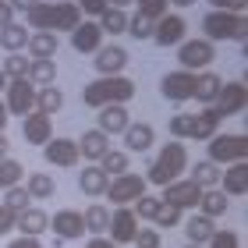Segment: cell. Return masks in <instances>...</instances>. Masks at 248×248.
<instances>
[{
	"instance_id": "obj_1",
	"label": "cell",
	"mask_w": 248,
	"mask_h": 248,
	"mask_svg": "<svg viewBox=\"0 0 248 248\" xmlns=\"http://www.w3.org/2000/svg\"><path fill=\"white\" fill-rule=\"evenodd\" d=\"M188 170V153H185V145L181 142H167L160 156L149 163V170H145V185H156V188H167V185H174V181H181V174Z\"/></svg>"
},
{
	"instance_id": "obj_2",
	"label": "cell",
	"mask_w": 248,
	"mask_h": 248,
	"mask_svg": "<svg viewBox=\"0 0 248 248\" xmlns=\"http://www.w3.org/2000/svg\"><path fill=\"white\" fill-rule=\"evenodd\" d=\"M135 96V82L124 75H110V78H96V82H89L82 89V103L93 107V110H103L110 103H128V99Z\"/></svg>"
},
{
	"instance_id": "obj_3",
	"label": "cell",
	"mask_w": 248,
	"mask_h": 248,
	"mask_svg": "<svg viewBox=\"0 0 248 248\" xmlns=\"http://www.w3.org/2000/svg\"><path fill=\"white\" fill-rule=\"evenodd\" d=\"M202 32H206L202 39H209V43H227V39L245 43L248 21H245V15H231V11H209L202 18Z\"/></svg>"
},
{
	"instance_id": "obj_4",
	"label": "cell",
	"mask_w": 248,
	"mask_h": 248,
	"mask_svg": "<svg viewBox=\"0 0 248 248\" xmlns=\"http://www.w3.org/2000/svg\"><path fill=\"white\" fill-rule=\"evenodd\" d=\"M245 156H248V139L245 135H213L209 139V163H245Z\"/></svg>"
},
{
	"instance_id": "obj_5",
	"label": "cell",
	"mask_w": 248,
	"mask_h": 248,
	"mask_svg": "<svg viewBox=\"0 0 248 248\" xmlns=\"http://www.w3.org/2000/svg\"><path fill=\"white\" fill-rule=\"evenodd\" d=\"M142 195H145V177L131 174V170L110 177V185H107V199L114 202V206H135Z\"/></svg>"
},
{
	"instance_id": "obj_6",
	"label": "cell",
	"mask_w": 248,
	"mask_h": 248,
	"mask_svg": "<svg viewBox=\"0 0 248 248\" xmlns=\"http://www.w3.org/2000/svg\"><path fill=\"white\" fill-rule=\"evenodd\" d=\"M177 61H181V71H206V67L217 61V46L209 39H185L177 46Z\"/></svg>"
},
{
	"instance_id": "obj_7",
	"label": "cell",
	"mask_w": 248,
	"mask_h": 248,
	"mask_svg": "<svg viewBox=\"0 0 248 248\" xmlns=\"http://www.w3.org/2000/svg\"><path fill=\"white\" fill-rule=\"evenodd\" d=\"M4 107H7V114H15V117H25L36 110V85L29 82V78H15V82H7L4 89Z\"/></svg>"
},
{
	"instance_id": "obj_8",
	"label": "cell",
	"mask_w": 248,
	"mask_h": 248,
	"mask_svg": "<svg viewBox=\"0 0 248 248\" xmlns=\"http://www.w3.org/2000/svg\"><path fill=\"white\" fill-rule=\"evenodd\" d=\"M135 234H139V217H135L131 206H117L114 213H110V227H107V238L114 241L117 248L135 241Z\"/></svg>"
},
{
	"instance_id": "obj_9",
	"label": "cell",
	"mask_w": 248,
	"mask_h": 248,
	"mask_svg": "<svg viewBox=\"0 0 248 248\" xmlns=\"http://www.w3.org/2000/svg\"><path fill=\"white\" fill-rule=\"evenodd\" d=\"M185 32H188L185 18L181 15H170V11H167L160 21H153V43H156V46H181Z\"/></svg>"
},
{
	"instance_id": "obj_10",
	"label": "cell",
	"mask_w": 248,
	"mask_h": 248,
	"mask_svg": "<svg viewBox=\"0 0 248 248\" xmlns=\"http://www.w3.org/2000/svg\"><path fill=\"white\" fill-rule=\"evenodd\" d=\"M245 103H248V89H245V82H227V85L220 89V96H217V103H213V110H217L220 121H223V117L241 114Z\"/></svg>"
},
{
	"instance_id": "obj_11",
	"label": "cell",
	"mask_w": 248,
	"mask_h": 248,
	"mask_svg": "<svg viewBox=\"0 0 248 248\" xmlns=\"http://www.w3.org/2000/svg\"><path fill=\"white\" fill-rule=\"evenodd\" d=\"M199 199H202V188L195 181H174V185L163 188L160 202H163V206H174V209H195Z\"/></svg>"
},
{
	"instance_id": "obj_12",
	"label": "cell",
	"mask_w": 248,
	"mask_h": 248,
	"mask_svg": "<svg viewBox=\"0 0 248 248\" xmlns=\"http://www.w3.org/2000/svg\"><path fill=\"white\" fill-rule=\"evenodd\" d=\"M160 93H163V99H170V103H185V99H191V93H195V75H191V71L163 75Z\"/></svg>"
},
{
	"instance_id": "obj_13",
	"label": "cell",
	"mask_w": 248,
	"mask_h": 248,
	"mask_svg": "<svg viewBox=\"0 0 248 248\" xmlns=\"http://www.w3.org/2000/svg\"><path fill=\"white\" fill-rule=\"evenodd\" d=\"M43 156H46V163H53V167H78V160H82L75 139H50L43 145Z\"/></svg>"
},
{
	"instance_id": "obj_14",
	"label": "cell",
	"mask_w": 248,
	"mask_h": 248,
	"mask_svg": "<svg viewBox=\"0 0 248 248\" xmlns=\"http://www.w3.org/2000/svg\"><path fill=\"white\" fill-rule=\"evenodd\" d=\"M96 71L99 78H110V75H121L124 67H128V50L117 46V43H110V46H99L96 50Z\"/></svg>"
},
{
	"instance_id": "obj_15",
	"label": "cell",
	"mask_w": 248,
	"mask_h": 248,
	"mask_svg": "<svg viewBox=\"0 0 248 248\" xmlns=\"http://www.w3.org/2000/svg\"><path fill=\"white\" fill-rule=\"evenodd\" d=\"M21 135H25L29 145H46L53 139V124L46 114H39V110H32V114L21 117Z\"/></svg>"
},
{
	"instance_id": "obj_16",
	"label": "cell",
	"mask_w": 248,
	"mask_h": 248,
	"mask_svg": "<svg viewBox=\"0 0 248 248\" xmlns=\"http://www.w3.org/2000/svg\"><path fill=\"white\" fill-rule=\"evenodd\" d=\"M82 25V11L75 7V0H53V15H50V32H75Z\"/></svg>"
},
{
	"instance_id": "obj_17",
	"label": "cell",
	"mask_w": 248,
	"mask_h": 248,
	"mask_svg": "<svg viewBox=\"0 0 248 248\" xmlns=\"http://www.w3.org/2000/svg\"><path fill=\"white\" fill-rule=\"evenodd\" d=\"M50 227L57 231L61 241H75V238H82V234H85V223H82V213H78V209H61V213H53Z\"/></svg>"
},
{
	"instance_id": "obj_18",
	"label": "cell",
	"mask_w": 248,
	"mask_h": 248,
	"mask_svg": "<svg viewBox=\"0 0 248 248\" xmlns=\"http://www.w3.org/2000/svg\"><path fill=\"white\" fill-rule=\"evenodd\" d=\"M223 195H248V163H231L227 170H220V185H217Z\"/></svg>"
},
{
	"instance_id": "obj_19",
	"label": "cell",
	"mask_w": 248,
	"mask_h": 248,
	"mask_svg": "<svg viewBox=\"0 0 248 248\" xmlns=\"http://www.w3.org/2000/svg\"><path fill=\"white\" fill-rule=\"evenodd\" d=\"M50 227V217L43 213L39 206H29V209H21L18 213V220H15V231H21V238H39L43 231Z\"/></svg>"
},
{
	"instance_id": "obj_20",
	"label": "cell",
	"mask_w": 248,
	"mask_h": 248,
	"mask_svg": "<svg viewBox=\"0 0 248 248\" xmlns=\"http://www.w3.org/2000/svg\"><path fill=\"white\" fill-rule=\"evenodd\" d=\"M78 153H82V160H89V163H99L103 156L110 153V139L99 128H93V131H85L82 139H78Z\"/></svg>"
},
{
	"instance_id": "obj_21",
	"label": "cell",
	"mask_w": 248,
	"mask_h": 248,
	"mask_svg": "<svg viewBox=\"0 0 248 248\" xmlns=\"http://www.w3.org/2000/svg\"><path fill=\"white\" fill-rule=\"evenodd\" d=\"M153 142H156L153 124L139 121V124H128V128H124V145H128L124 153H145V149H153Z\"/></svg>"
},
{
	"instance_id": "obj_22",
	"label": "cell",
	"mask_w": 248,
	"mask_h": 248,
	"mask_svg": "<svg viewBox=\"0 0 248 248\" xmlns=\"http://www.w3.org/2000/svg\"><path fill=\"white\" fill-rule=\"evenodd\" d=\"M99 131H103L107 135V139H110V135H124V128H128V124H131V117H128V110H124L121 103H110V107H103V110H99Z\"/></svg>"
},
{
	"instance_id": "obj_23",
	"label": "cell",
	"mask_w": 248,
	"mask_h": 248,
	"mask_svg": "<svg viewBox=\"0 0 248 248\" xmlns=\"http://www.w3.org/2000/svg\"><path fill=\"white\" fill-rule=\"evenodd\" d=\"M71 46L78 53H96L99 46H103V32H99L96 21H82V25L71 32Z\"/></svg>"
},
{
	"instance_id": "obj_24",
	"label": "cell",
	"mask_w": 248,
	"mask_h": 248,
	"mask_svg": "<svg viewBox=\"0 0 248 248\" xmlns=\"http://www.w3.org/2000/svg\"><path fill=\"white\" fill-rule=\"evenodd\" d=\"M220 89H223V78L217 71H199L195 75V93H191V99L213 107V103H217V96H220Z\"/></svg>"
},
{
	"instance_id": "obj_25",
	"label": "cell",
	"mask_w": 248,
	"mask_h": 248,
	"mask_svg": "<svg viewBox=\"0 0 248 248\" xmlns=\"http://www.w3.org/2000/svg\"><path fill=\"white\" fill-rule=\"evenodd\" d=\"M107 185H110V177H107L103 170H99L96 163L82 167V174H78V188H82V195L99 199V195H107Z\"/></svg>"
},
{
	"instance_id": "obj_26",
	"label": "cell",
	"mask_w": 248,
	"mask_h": 248,
	"mask_svg": "<svg viewBox=\"0 0 248 248\" xmlns=\"http://www.w3.org/2000/svg\"><path fill=\"white\" fill-rule=\"evenodd\" d=\"M25 50H29L32 61H53L57 57V36L53 32H29Z\"/></svg>"
},
{
	"instance_id": "obj_27",
	"label": "cell",
	"mask_w": 248,
	"mask_h": 248,
	"mask_svg": "<svg viewBox=\"0 0 248 248\" xmlns=\"http://www.w3.org/2000/svg\"><path fill=\"white\" fill-rule=\"evenodd\" d=\"M206 220H220L223 213L231 209V202H227V195H223L220 188H206L202 191V199H199V206H195Z\"/></svg>"
},
{
	"instance_id": "obj_28",
	"label": "cell",
	"mask_w": 248,
	"mask_h": 248,
	"mask_svg": "<svg viewBox=\"0 0 248 248\" xmlns=\"http://www.w3.org/2000/svg\"><path fill=\"white\" fill-rule=\"evenodd\" d=\"M82 223H85V231L93 234V238H103L107 227H110V209L99 206V202H93V206L82 213Z\"/></svg>"
},
{
	"instance_id": "obj_29",
	"label": "cell",
	"mask_w": 248,
	"mask_h": 248,
	"mask_svg": "<svg viewBox=\"0 0 248 248\" xmlns=\"http://www.w3.org/2000/svg\"><path fill=\"white\" fill-rule=\"evenodd\" d=\"M213 231H217V223L206 220L202 213H195L191 220H185V234H188V245H202L206 248V241L213 238Z\"/></svg>"
},
{
	"instance_id": "obj_30",
	"label": "cell",
	"mask_w": 248,
	"mask_h": 248,
	"mask_svg": "<svg viewBox=\"0 0 248 248\" xmlns=\"http://www.w3.org/2000/svg\"><path fill=\"white\" fill-rule=\"evenodd\" d=\"M217 128H220V114H217L213 107H206V110H199V114H195V135H191V139L209 142L213 135H220Z\"/></svg>"
},
{
	"instance_id": "obj_31",
	"label": "cell",
	"mask_w": 248,
	"mask_h": 248,
	"mask_svg": "<svg viewBox=\"0 0 248 248\" xmlns=\"http://www.w3.org/2000/svg\"><path fill=\"white\" fill-rule=\"evenodd\" d=\"M29 82L36 89H46L53 85V78H57V61H29Z\"/></svg>"
},
{
	"instance_id": "obj_32",
	"label": "cell",
	"mask_w": 248,
	"mask_h": 248,
	"mask_svg": "<svg viewBox=\"0 0 248 248\" xmlns=\"http://www.w3.org/2000/svg\"><path fill=\"white\" fill-rule=\"evenodd\" d=\"M25 191H29V199H32V202H43V199H53V191H57V181H53L50 174H29Z\"/></svg>"
},
{
	"instance_id": "obj_33",
	"label": "cell",
	"mask_w": 248,
	"mask_h": 248,
	"mask_svg": "<svg viewBox=\"0 0 248 248\" xmlns=\"http://www.w3.org/2000/svg\"><path fill=\"white\" fill-rule=\"evenodd\" d=\"M64 107V93L57 85H46V89H36V110L39 114H46V117H53L57 110Z\"/></svg>"
},
{
	"instance_id": "obj_34",
	"label": "cell",
	"mask_w": 248,
	"mask_h": 248,
	"mask_svg": "<svg viewBox=\"0 0 248 248\" xmlns=\"http://www.w3.org/2000/svg\"><path fill=\"white\" fill-rule=\"evenodd\" d=\"M99 32H110V36H124V29H128V11H117V7H107L103 15H99Z\"/></svg>"
},
{
	"instance_id": "obj_35",
	"label": "cell",
	"mask_w": 248,
	"mask_h": 248,
	"mask_svg": "<svg viewBox=\"0 0 248 248\" xmlns=\"http://www.w3.org/2000/svg\"><path fill=\"white\" fill-rule=\"evenodd\" d=\"M25 43H29V32H25V25L11 21V25H4V29H0V46H4L7 53L25 50Z\"/></svg>"
},
{
	"instance_id": "obj_36",
	"label": "cell",
	"mask_w": 248,
	"mask_h": 248,
	"mask_svg": "<svg viewBox=\"0 0 248 248\" xmlns=\"http://www.w3.org/2000/svg\"><path fill=\"white\" fill-rule=\"evenodd\" d=\"M220 170H223V167H217V163H209V160H199L195 163V170H191V177H188V181H195L202 191H206V188H217L220 185Z\"/></svg>"
},
{
	"instance_id": "obj_37",
	"label": "cell",
	"mask_w": 248,
	"mask_h": 248,
	"mask_svg": "<svg viewBox=\"0 0 248 248\" xmlns=\"http://www.w3.org/2000/svg\"><path fill=\"white\" fill-rule=\"evenodd\" d=\"M50 15H53V0L50 4H32L29 11H25V21H29V29L32 32H50Z\"/></svg>"
},
{
	"instance_id": "obj_38",
	"label": "cell",
	"mask_w": 248,
	"mask_h": 248,
	"mask_svg": "<svg viewBox=\"0 0 248 248\" xmlns=\"http://www.w3.org/2000/svg\"><path fill=\"white\" fill-rule=\"evenodd\" d=\"M128 163H131V160H128V153H124V149H110V153H107V156H103V160H99L96 167H99V170H103L107 177H110V174L117 177V174H124V170H128Z\"/></svg>"
},
{
	"instance_id": "obj_39",
	"label": "cell",
	"mask_w": 248,
	"mask_h": 248,
	"mask_svg": "<svg viewBox=\"0 0 248 248\" xmlns=\"http://www.w3.org/2000/svg\"><path fill=\"white\" fill-rule=\"evenodd\" d=\"M21 174H25V167H21L18 160H0V191H7V188H15L21 181Z\"/></svg>"
},
{
	"instance_id": "obj_40",
	"label": "cell",
	"mask_w": 248,
	"mask_h": 248,
	"mask_svg": "<svg viewBox=\"0 0 248 248\" xmlns=\"http://www.w3.org/2000/svg\"><path fill=\"white\" fill-rule=\"evenodd\" d=\"M170 135H174V142H185L195 135V114H174L170 117Z\"/></svg>"
},
{
	"instance_id": "obj_41",
	"label": "cell",
	"mask_w": 248,
	"mask_h": 248,
	"mask_svg": "<svg viewBox=\"0 0 248 248\" xmlns=\"http://www.w3.org/2000/svg\"><path fill=\"white\" fill-rule=\"evenodd\" d=\"M0 71H4L7 82H15V78H25V75H29V61L21 57V53H7V61H4V67H0Z\"/></svg>"
},
{
	"instance_id": "obj_42",
	"label": "cell",
	"mask_w": 248,
	"mask_h": 248,
	"mask_svg": "<svg viewBox=\"0 0 248 248\" xmlns=\"http://www.w3.org/2000/svg\"><path fill=\"white\" fill-rule=\"evenodd\" d=\"M4 206H7L11 213H21V209H29V206H32V199H29V191L21 188V185H15V188H7V191H4Z\"/></svg>"
},
{
	"instance_id": "obj_43",
	"label": "cell",
	"mask_w": 248,
	"mask_h": 248,
	"mask_svg": "<svg viewBox=\"0 0 248 248\" xmlns=\"http://www.w3.org/2000/svg\"><path fill=\"white\" fill-rule=\"evenodd\" d=\"M124 36H131V39H153V21L149 18H142V15H135L128 18V29H124Z\"/></svg>"
},
{
	"instance_id": "obj_44",
	"label": "cell",
	"mask_w": 248,
	"mask_h": 248,
	"mask_svg": "<svg viewBox=\"0 0 248 248\" xmlns=\"http://www.w3.org/2000/svg\"><path fill=\"white\" fill-rule=\"evenodd\" d=\"M160 206H163V202L160 199H156V195H142L139 202H135V217H139V220H156V213H160Z\"/></svg>"
},
{
	"instance_id": "obj_45",
	"label": "cell",
	"mask_w": 248,
	"mask_h": 248,
	"mask_svg": "<svg viewBox=\"0 0 248 248\" xmlns=\"http://www.w3.org/2000/svg\"><path fill=\"white\" fill-rule=\"evenodd\" d=\"M135 4H139V15L149 21H160L167 15V0H135Z\"/></svg>"
},
{
	"instance_id": "obj_46",
	"label": "cell",
	"mask_w": 248,
	"mask_h": 248,
	"mask_svg": "<svg viewBox=\"0 0 248 248\" xmlns=\"http://www.w3.org/2000/svg\"><path fill=\"white\" fill-rule=\"evenodd\" d=\"M206 248H241V238H238V231H213Z\"/></svg>"
},
{
	"instance_id": "obj_47",
	"label": "cell",
	"mask_w": 248,
	"mask_h": 248,
	"mask_svg": "<svg viewBox=\"0 0 248 248\" xmlns=\"http://www.w3.org/2000/svg\"><path fill=\"white\" fill-rule=\"evenodd\" d=\"M160 231L156 227H139V234H135V245L139 248H160Z\"/></svg>"
},
{
	"instance_id": "obj_48",
	"label": "cell",
	"mask_w": 248,
	"mask_h": 248,
	"mask_svg": "<svg viewBox=\"0 0 248 248\" xmlns=\"http://www.w3.org/2000/svg\"><path fill=\"white\" fill-rule=\"evenodd\" d=\"M156 227H177L181 223V209H174V206H160V213H156Z\"/></svg>"
},
{
	"instance_id": "obj_49",
	"label": "cell",
	"mask_w": 248,
	"mask_h": 248,
	"mask_svg": "<svg viewBox=\"0 0 248 248\" xmlns=\"http://www.w3.org/2000/svg\"><path fill=\"white\" fill-rule=\"evenodd\" d=\"M75 7L82 11V15H93V18H99L107 11V0H75Z\"/></svg>"
},
{
	"instance_id": "obj_50",
	"label": "cell",
	"mask_w": 248,
	"mask_h": 248,
	"mask_svg": "<svg viewBox=\"0 0 248 248\" xmlns=\"http://www.w3.org/2000/svg\"><path fill=\"white\" fill-rule=\"evenodd\" d=\"M213 11H231V15H245V4L248 0H209Z\"/></svg>"
},
{
	"instance_id": "obj_51",
	"label": "cell",
	"mask_w": 248,
	"mask_h": 248,
	"mask_svg": "<svg viewBox=\"0 0 248 248\" xmlns=\"http://www.w3.org/2000/svg\"><path fill=\"white\" fill-rule=\"evenodd\" d=\"M15 220H18V213H11V209L4 206V202H0V238L15 231Z\"/></svg>"
},
{
	"instance_id": "obj_52",
	"label": "cell",
	"mask_w": 248,
	"mask_h": 248,
	"mask_svg": "<svg viewBox=\"0 0 248 248\" xmlns=\"http://www.w3.org/2000/svg\"><path fill=\"white\" fill-rule=\"evenodd\" d=\"M11 21H15V11H11V4H7V0H0V29H4V25H11Z\"/></svg>"
},
{
	"instance_id": "obj_53",
	"label": "cell",
	"mask_w": 248,
	"mask_h": 248,
	"mask_svg": "<svg viewBox=\"0 0 248 248\" xmlns=\"http://www.w3.org/2000/svg\"><path fill=\"white\" fill-rule=\"evenodd\" d=\"M7 248H43V245H39V238H15Z\"/></svg>"
},
{
	"instance_id": "obj_54",
	"label": "cell",
	"mask_w": 248,
	"mask_h": 248,
	"mask_svg": "<svg viewBox=\"0 0 248 248\" xmlns=\"http://www.w3.org/2000/svg\"><path fill=\"white\" fill-rule=\"evenodd\" d=\"M85 248H117V245L103 234V238H89V245H85Z\"/></svg>"
},
{
	"instance_id": "obj_55",
	"label": "cell",
	"mask_w": 248,
	"mask_h": 248,
	"mask_svg": "<svg viewBox=\"0 0 248 248\" xmlns=\"http://www.w3.org/2000/svg\"><path fill=\"white\" fill-rule=\"evenodd\" d=\"M7 4H11V11H21V15H25V11L32 4H39V0H7Z\"/></svg>"
},
{
	"instance_id": "obj_56",
	"label": "cell",
	"mask_w": 248,
	"mask_h": 248,
	"mask_svg": "<svg viewBox=\"0 0 248 248\" xmlns=\"http://www.w3.org/2000/svg\"><path fill=\"white\" fill-rule=\"evenodd\" d=\"M7 153H11V142H7V135L0 131V160H7Z\"/></svg>"
},
{
	"instance_id": "obj_57",
	"label": "cell",
	"mask_w": 248,
	"mask_h": 248,
	"mask_svg": "<svg viewBox=\"0 0 248 248\" xmlns=\"http://www.w3.org/2000/svg\"><path fill=\"white\" fill-rule=\"evenodd\" d=\"M128 4H135V0H107V7H117V11H128Z\"/></svg>"
},
{
	"instance_id": "obj_58",
	"label": "cell",
	"mask_w": 248,
	"mask_h": 248,
	"mask_svg": "<svg viewBox=\"0 0 248 248\" xmlns=\"http://www.w3.org/2000/svg\"><path fill=\"white\" fill-rule=\"evenodd\" d=\"M7 117H11V114H7V107H4V99H0V131H4V128H7Z\"/></svg>"
},
{
	"instance_id": "obj_59",
	"label": "cell",
	"mask_w": 248,
	"mask_h": 248,
	"mask_svg": "<svg viewBox=\"0 0 248 248\" xmlns=\"http://www.w3.org/2000/svg\"><path fill=\"white\" fill-rule=\"evenodd\" d=\"M167 4H174V7H191L195 0H167Z\"/></svg>"
},
{
	"instance_id": "obj_60",
	"label": "cell",
	"mask_w": 248,
	"mask_h": 248,
	"mask_svg": "<svg viewBox=\"0 0 248 248\" xmlns=\"http://www.w3.org/2000/svg\"><path fill=\"white\" fill-rule=\"evenodd\" d=\"M4 89H7V78H4V71H0V93H4Z\"/></svg>"
},
{
	"instance_id": "obj_61",
	"label": "cell",
	"mask_w": 248,
	"mask_h": 248,
	"mask_svg": "<svg viewBox=\"0 0 248 248\" xmlns=\"http://www.w3.org/2000/svg\"><path fill=\"white\" fill-rule=\"evenodd\" d=\"M185 248H202V245H185Z\"/></svg>"
}]
</instances>
